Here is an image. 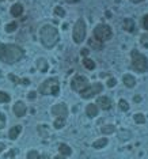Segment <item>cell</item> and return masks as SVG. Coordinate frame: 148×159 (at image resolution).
I'll return each mask as SVG.
<instances>
[{
	"instance_id": "obj_1",
	"label": "cell",
	"mask_w": 148,
	"mask_h": 159,
	"mask_svg": "<svg viewBox=\"0 0 148 159\" xmlns=\"http://www.w3.org/2000/svg\"><path fill=\"white\" fill-rule=\"evenodd\" d=\"M23 57V49L14 44H2L0 45V61L7 64H14Z\"/></svg>"
},
{
	"instance_id": "obj_2",
	"label": "cell",
	"mask_w": 148,
	"mask_h": 159,
	"mask_svg": "<svg viewBox=\"0 0 148 159\" xmlns=\"http://www.w3.org/2000/svg\"><path fill=\"white\" fill-rule=\"evenodd\" d=\"M39 38H41V44L48 49H52L53 46H56V44L58 42L60 37H58V30L55 26L46 25L39 30Z\"/></svg>"
},
{
	"instance_id": "obj_3",
	"label": "cell",
	"mask_w": 148,
	"mask_h": 159,
	"mask_svg": "<svg viewBox=\"0 0 148 159\" xmlns=\"http://www.w3.org/2000/svg\"><path fill=\"white\" fill-rule=\"evenodd\" d=\"M60 91V83L57 78H49L38 87V93L42 95H57Z\"/></svg>"
},
{
	"instance_id": "obj_4",
	"label": "cell",
	"mask_w": 148,
	"mask_h": 159,
	"mask_svg": "<svg viewBox=\"0 0 148 159\" xmlns=\"http://www.w3.org/2000/svg\"><path fill=\"white\" fill-rule=\"evenodd\" d=\"M132 56V69L137 72H147L148 71V59L144 55L139 52V50L133 49L131 53Z\"/></svg>"
},
{
	"instance_id": "obj_5",
	"label": "cell",
	"mask_w": 148,
	"mask_h": 159,
	"mask_svg": "<svg viewBox=\"0 0 148 159\" xmlns=\"http://www.w3.org/2000/svg\"><path fill=\"white\" fill-rule=\"evenodd\" d=\"M112 37H113V31L109 25L101 23V25H98L94 29V38L98 40V41L105 42V41H107V40H110Z\"/></svg>"
},
{
	"instance_id": "obj_6",
	"label": "cell",
	"mask_w": 148,
	"mask_h": 159,
	"mask_svg": "<svg viewBox=\"0 0 148 159\" xmlns=\"http://www.w3.org/2000/svg\"><path fill=\"white\" fill-rule=\"evenodd\" d=\"M72 38L76 44H82L86 38V22L83 19H77L74 26V33H72Z\"/></svg>"
},
{
	"instance_id": "obj_7",
	"label": "cell",
	"mask_w": 148,
	"mask_h": 159,
	"mask_svg": "<svg viewBox=\"0 0 148 159\" xmlns=\"http://www.w3.org/2000/svg\"><path fill=\"white\" fill-rule=\"evenodd\" d=\"M102 90H103V86H102L101 83H94V84H91V86H87L83 91H80V95L84 99H90V98H93V97L98 95Z\"/></svg>"
},
{
	"instance_id": "obj_8",
	"label": "cell",
	"mask_w": 148,
	"mask_h": 159,
	"mask_svg": "<svg viewBox=\"0 0 148 159\" xmlns=\"http://www.w3.org/2000/svg\"><path fill=\"white\" fill-rule=\"evenodd\" d=\"M87 86H88V79L86 76H83V75H75L71 80V88L74 91H77V93L83 91Z\"/></svg>"
},
{
	"instance_id": "obj_9",
	"label": "cell",
	"mask_w": 148,
	"mask_h": 159,
	"mask_svg": "<svg viewBox=\"0 0 148 159\" xmlns=\"http://www.w3.org/2000/svg\"><path fill=\"white\" fill-rule=\"evenodd\" d=\"M52 113L56 117L67 118V116H68V107H67L65 103H57L52 107Z\"/></svg>"
},
{
	"instance_id": "obj_10",
	"label": "cell",
	"mask_w": 148,
	"mask_h": 159,
	"mask_svg": "<svg viewBox=\"0 0 148 159\" xmlns=\"http://www.w3.org/2000/svg\"><path fill=\"white\" fill-rule=\"evenodd\" d=\"M12 110H14V113H15V116H17V117H23V116L27 113V107H26V105L23 103L22 101H18L17 103L14 105Z\"/></svg>"
},
{
	"instance_id": "obj_11",
	"label": "cell",
	"mask_w": 148,
	"mask_h": 159,
	"mask_svg": "<svg viewBox=\"0 0 148 159\" xmlns=\"http://www.w3.org/2000/svg\"><path fill=\"white\" fill-rule=\"evenodd\" d=\"M96 106L102 110H109L112 107V99L109 97H99L96 99Z\"/></svg>"
},
{
	"instance_id": "obj_12",
	"label": "cell",
	"mask_w": 148,
	"mask_h": 159,
	"mask_svg": "<svg viewBox=\"0 0 148 159\" xmlns=\"http://www.w3.org/2000/svg\"><path fill=\"white\" fill-rule=\"evenodd\" d=\"M122 27H124V30L128 31V33H134V30H136V23H134L133 19L126 18L122 22Z\"/></svg>"
},
{
	"instance_id": "obj_13",
	"label": "cell",
	"mask_w": 148,
	"mask_h": 159,
	"mask_svg": "<svg viewBox=\"0 0 148 159\" xmlns=\"http://www.w3.org/2000/svg\"><path fill=\"white\" fill-rule=\"evenodd\" d=\"M122 82H124V84H125L126 87H129V88L134 87V84H136V79H134V76H132L131 74L124 75V76H122Z\"/></svg>"
},
{
	"instance_id": "obj_14",
	"label": "cell",
	"mask_w": 148,
	"mask_h": 159,
	"mask_svg": "<svg viewBox=\"0 0 148 159\" xmlns=\"http://www.w3.org/2000/svg\"><path fill=\"white\" fill-rule=\"evenodd\" d=\"M98 112H99L98 106L94 105V103L87 105V107H86V113H87V116H88V117H91V118L96 117V116H98Z\"/></svg>"
},
{
	"instance_id": "obj_15",
	"label": "cell",
	"mask_w": 148,
	"mask_h": 159,
	"mask_svg": "<svg viewBox=\"0 0 148 159\" xmlns=\"http://www.w3.org/2000/svg\"><path fill=\"white\" fill-rule=\"evenodd\" d=\"M20 132H22V126H20V125L12 126V128L10 129V132H8V137H10L11 140H15L18 136H19Z\"/></svg>"
},
{
	"instance_id": "obj_16",
	"label": "cell",
	"mask_w": 148,
	"mask_h": 159,
	"mask_svg": "<svg viewBox=\"0 0 148 159\" xmlns=\"http://www.w3.org/2000/svg\"><path fill=\"white\" fill-rule=\"evenodd\" d=\"M22 14H23V6H22V4L17 3V4H14V6L11 7V15H12V17L18 18V17H20Z\"/></svg>"
},
{
	"instance_id": "obj_17",
	"label": "cell",
	"mask_w": 148,
	"mask_h": 159,
	"mask_svg": "<svg viewBox=\"0 0 148 159\" xmlns=\"http://www.w3.org/2000/svg\"><path fill=\"white\" fill-rule=\"evenodd\" d=\"M37 68L41 72H46L49 69V64H48V61L45 59H38L37 60Z\"/></svg>"
},
{
	"instance_id": "obj_18",
	"label": "cell",
	"mask_w": 148,
	"mask_h": 159,
	"mask_svg": "<svg viewBox=\"0 0 148 159\" xmlns=\"http://www.w3.org/2000/svg\"><path fill=\"white\" fill-rule=\"evenodd\" d=\"M58 152H60L61 155H64V156H71L72 155L71 147L67 145V144H60V145H58Z\"/></svg>"
},
{
	"instance_id": "obj_19",
	"label": "cell",
	"mask_w": 148,
	"mask_h": 159,
	"mask_svg": "<svg viewBox=\"0 0 148 159\" xmlns=\"http://www.w3.org/2000/svg\"><path fill=\"white\" fill-rule=\"evenodd\" d=\"M88 45H90L93 49H95V50H101L102 48H103V44H102L101 41H98V40H95V38L88 40Z\"/></svg>"
},
{
	"instance_id": "obj_20",
	"label": "cell",
	"mask_w": 148,
	"mask_h": 159,
	"mask_svg": "<svg viewBox=\"0 0 148 159\" xmlns=\"http://www.w3.org/2000/svg\"><path fill=\"white\" fill-rule=\"evenodd\" d=\"M107 142H109V140H107L106 137H102V139H98L93 143V147L94 148H103L107 145Z\"/></svg>"
},
{
	"instance_id": "obj_21",
	"label": "cell",
	"mask_w": 148,
	"mask_h": 159,
	"mask_svg": "<svg viewBox=\"0 0 148 159\" xmlns=\"http://www.w3.org/2000/svg\"><path fill=\"white\" fill-rule=\"evenodd\" d=\"M83 65H84L87 69H90V71L95 69V63H94L91 59H88V57H84V60H83Z\"/></svg>"
},
{
	"instance_id": "obj_22",
	"label": "cell",
	"mask_w": 148,
	"mask_h": 159,
	"mask_svg": "<svg viewBox=\"0 0 148 159\" xmlns=\"http://www.w3.org/2000/svg\"><path fill=\"white\" fill-rule=\"evenodd\" d=\"M114 131H115V126L114 125H103L101 128V132L103 135H110V133H113Z\"/></svg>"
},
{
	"instance_id": "obj_23",
	"label": "cell",
	"mask_w": 148,
	"mask_h": 159,
	"mask_svg": "<svg viewBox=\"0 0 148 159\" xmlns=\"http://www.w3.org/2000/svg\"><path fill=\"white\" fill-rule=\"evenodd\" d=\"M37 129H38V133L41 135L42 137H48V136H49V128H48L46 125H39Z\"/></svg>"
},
{
	"instance_id": "obj_24",
	"label": "cell",
	"mask_w": 148,
	"mask_h": 159,
	"mask_svg": "<svg viewBox=\"0 0 148 159\" xmlns=\"http://www.w3.org/2000/svg\"><path fill=\"white\" fill-rule=\"evenodd\" d=\"M133 120L136 124H144L145 122V116L141 114V113H137V114L133 116Z\"/></svg>"
},
{
	"instance_id": "obj_25",
	"label": "cell",
	"mask_w": 148,
	"mask_h": 159,
	"mask_svg": "<svg viewBox=\"0 0 148 159\" xmlns=\"http://www.w3.org/2000/svg\"><path fill=\"white\" fill-rule=\"evenodd\" d=\"M118 107H120L121 112H128L129 110V103L125 101V99H121V101L118 102Z\"/></svg>"
},
{
	"instance_id": "obj_26",
	"label": "cell",
	"mask_w": 148,
	"mask_h": 159,
	"mask_svg": "<svg viewBox=\"0 0 148 159\" xmlns=\"http://www.w3.org/2000/svg\"><path fill=\"white\" fill-rule=\"evenodd\" d=\"M64 125H65V118L57 117V120H55V128L56 129H61Z\"/></svg>"
},
{
	"instance_id": "obj_27",
	"label": "cell",
	"mask_w": 148,
	"mask_h": 159,
	"mask_svg": "<svg viewBox=\"0 0 148 159\" xmlns=\"http://www.w3.org/2000/svg\"><path fill=\"white\" fill-rule=\"evenodd\" d=\"M10 101H11V98H10L8 94L4 93V91H0V103H7Z\"/></svg>"
},
{
	"instance_id": "obj_28",
	"label": "cell",
	"mask_w": 148,
	"mask_h": 159,
	"mask_svg": "<svg viewBox=\"0 0 148 159\" xmlns=\"http://www.w3.org/2000/svg\"><path fill=\"white\" fill-rule=\"evenodd\" d=\"M17 29H18V23L17 22H11V23H8V25L6 26V31H7V33H14Z\"/></svg>"
},
{
	"instance_id": "obj_29",
	"label": "cell",
	"mask_w": 148,
	"mask_h": 159,
	"mask_svg": "<svg viewBox=\"0 0 148 159\" xmlns=\"http://www.w3.org/2000/svg\"><path fill=\"white\" fill-rule=\"evenodd\" d=\"M38 158H39L38 151L31 150V151H29L27 152V159H38Z\"/></svg>"
},
{
	"instance_id": "obj_30",
	"label": "cell",
	"mask_w": 148,
	"mask_h": 159,
	"mask_svg": "<svg viewBox=\"0 0 148 159\" xmlns=\"http://www.w3.org/2000/svg\"><path fill=\"white\" fill-rule=\"evenodd\" d=\"M55 14L57 15V17H61V18L65 17V11H64V8L63 7H58V6L55 8Z\"/></svg>"
},
{
	"instance_id": "obj_31",
	"label": "cell",
	"mask_w": 148,
	"mask_h": 159,
	"mask_svg": "<svg viewBox=\"0 0 148 159\" xmlns=\"http://www.w3.org/2000/svg\"><path fill=\"white\" fill-rule=\"evenodd\" d=\"M140 42L144 48H148V34H143L141 38H140Z\"/></svg>"
},
{
	"instance_id": "obj_32",
	"label": "cell",
	"mask_w": 148,
	"mask_h": 159,
	"mask_svg": "<svg viewBox=\"0 0 148 159\" xmlns=\"http://www.w3.org/2000/svg\"><path fill=\"white\" fill-rule=\"evenodd\" d=\"M8 78H10V80H12V82L15 83V84H18V83L22 82V79H19V78H18L17 75H14V74H10V75H8Z\"/></svg>"
},
{
	"instance_id": "obj_33",
	"label": "cell",
	"mask_w": 148,
	"mask_h": 159,
	"mask_svg": "<svg viewBox=\"0 0 148 159\" xmlns=\"http://www.w3.org/2000/svg\"><path fill=\"white\" fill-rule=\"evenodd\" d=\"M4 125H6V116L4 113H0V129L4 128Z\"/></svg>"
},
{
	"instance_id": "obj_34",
	"label": "cell",
	"mask_w": 148,
	"mask_h": 159,
	"mask_svg": "<svg viewBox=\"0 0 148 159\" xmlns=\"http://www.w3.org/2000/svg\"><path fill=\"white\" fill-rule=\"evenodd\" d=\"M115 84H117V80H115L114 78H110V79L107 80V87H114Z\"/></svg>"
},
{
	"instance_id": "obj_35",
	"label": "cell",
	"mask_w": 148,
	"mask_h": 159,
	"mask_svg": "<svg viewBox=\"0 0 148 159\" xmlns=\"http://www.w3.org/2000/svg\"><path fill=\"white\" fill-rule=\"evenodd\" d=\"M143 27H144L145 30H148V15H145V17L143 18Z\"/></svg>"
},
{
	"instance_id": "obj_36",
	"label": "cell",
	"mask_w": 148,
	"mask_h": 159,
	"mask_svg": "<svg viewBox=\"0 0 148 159\" xmlns=\"http://www.w3.org/2000/svg\"><path fill=\"white\" fill-rule=\"evenodd\" d=\"M36 97H37V93H36V91H31V93H29L27 98L30 99V101H34V99H36Z\"/></svg>"
},
{
	"instance_id": "obj_37",
	"label": "cell",
	"mask_w": 148,
	"mask_h": 159,
	"mask_svg": "<svg viewBox=\"0 0 148 159\" xmlns=\"http://www.w3.org/2000/svg\"><path fill=\"white\" fill-rule=\"evenodd\" d=\"M80 53H82L83 57H87V55H88V49H86V48H84V49H82V52H80Z\"/></svg>"
},
{
	"instance_id": "obj_38",
	"label": "cell",
	"mask_w": 148,
	"mask_h": 159,
	"mask_svg": "<svg viewBox=\"0 0 148 159\" xmlns=\"http://www.w3.org/2000/svg\"><path fill=\"white\" fill-rule=\"evenodd\" d=\"M133 101L139 103V102H141V97H140V95H134V97H133Z\"/></svg>"
},
{
	"instance_id": "obj_39",
	"label": "cell",
	"mask_w": 148,
	"mask_h": 159,
	"mask_svg": "<svg viewBox=\"0 0 148 159\" xmlns=\"http://www.w3.org/2000/svg\"><path fill=\"white\" fill-rule=\"evenodd\" d=\"M15 154H17V150H11V151H10V154H8L7 156H11V158H14Z\"/></svg>"
},
{
	"instance_id": "obj_40",
	"label": "cell",
	"mask_w": 148,
	"mask_h": 159,
	"mask_svg": "<svg viewBox=\"0 0 148 159\" xmlns=\"http://www.w3.org/2000/svg\"><path fill=\"white\" fill-rule=\"evenodd\" d=\"M4 148H6V144H4V143H0V152H3Z\"/></svg>"
},
{
	"instance_id": "obj_41",
	"label": "cell",
	"mask_w": 148,
	"mask_h": 159,
	"mask_svg": "<svg viewBox=\"0 0 148 159\" xmlns=\"http://www.w3.org/2000/svg\"><path fill=\"white\" fill-rule=\"evenodd\" d=\"M38 159H50V158H49V155L44 154V155H39V158H38Z\"/></svg>"
},
{
	"instance_id": "obj_42",
	"label": "cell",
	"mask_w": 148,
	"mask_h": 159,
	"mask_svg": "<svg viewBox=\"0 0 148 159\" xmlns=\"http://www.w3.org/2000/svg\"><path fill=\"white\" fill-rule=\"evenodd\" d=\"M20 83H23V84H30V80L29 79H22V82Z\"/></svg>"
},
{
	"instance_id": "obj_43",
	"label": "cell",
	"mask_w": 148,
	"mask_h": 159,
	"mask_svg": "<svg viewBox=\"0 0 148 159\" xmlns=\"http://www.w3.org/2000/svg\"><path fill=\"white\" fill-rule=\"evenodd\" d=\"M65 158H67V156L61 155V154H60V155H57V156H55V159H65Z\"/></svg>"
},
{
	"instance_id": "obj_44",
	"label": "cell",
	"mask_w": 148,
	"mask_h": 159,
	"mask_svg": "<svg viewBox=\"0 0 148 159\" xmlns=\"http://www.w3.org/2000/svg\"><path fill=\"white\" fill-rule=\"evenodd\" d=\"M64 2H67V3H77L80 0H64Z\"/></svg>"
},
{
	"instance_id": "obj_45",
	"label": "cell",
	"mask_w": 148,
	"mask_h": 159,
	"mask_svg": "<svg viewBox=\"0 0 148 159\" xmlns=\"http://www.w3.org/2000/svg\"><path fill=\"white\" fill-rule=\"evenodd\" d=\"M131 2H133V3H141L143 0H131Z\"/></svg>"
},
{
	"instance_id": "obj_46",
	"label": "cell",
	"mask_w": 148,
	"mask_h": 159,
	"mask_svg": "<svg viewBox=\"0 0 148 159\" xmlns=\"http://www.w3.org/2000/svg\"><path fill=\"white\" fill-rule=\"evenodd\" d=\"M0 2H2V0H0Z\"/></svg>"
}]
</instances>
